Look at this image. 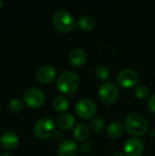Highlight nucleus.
Instances as JSON below:
<instances>
[{
  "mask_svg": "<svg viewBox=\"0 0 155 156\" xmlns=\"http://www.w3.org/2000/svg\"><path fill=\"white\" fill-rule=\"evenodd\" d=\"M99 96L102 101L106 103H112L119 97V90L115 84L111 82H105L100 87Z\"/></svg>",
  "mask_w": 155,
  "mask_h": 156,
  "instance_id": "8",
  "label": "nucleus"
},
{
  "mask_svg": "<svg viewBox=\"0 0 155 156\" xmlns=\"http://www.w3.org/2000/svg\"><path fill=\"white\" fill-rule=\"evenodd\" d=\"M139 74L135 70L129 69L122 70L117 76V82L123 89H131L135 87L139 82Z\"/></svg>",
  "mask_w": 155,
  "mask_h": 156,
  "instance_id": "6",
  "label": "nucleus"
},
{
  "mask_svg": "<svg viewBox=\"0 0 155 156\" xmlns=\"http://www.w3.org/2000/svg\"><path fill=\"white\" fill-rule=\"evenodd\" d=\"M2 8H3V2H2V1L0 0V12H1Z\"/></svg>",
  "mask_w": 155,
  "mask_h": 156,
  "instance_id": "27",
  "label": "nucleus"
},
{
  "mask_svg": "<svg viewBox=\"0 0 155 156\" xmlns=\"http://www.w3.org/2000/svg\"><path fill=\"white\" fill-rule=\"evenodd\" d=\"M125 128L132 135L143 136L148 131V122L143 115L132 113L125 119Z\"/></svg>",
  "mask_w": 155,
  "mask_h": 156,
  "instance_id": "1",
  "label": "nucleus"
},
{
  "mask_svg": "<svg viewBox=\"0 0 155 156\" xmlns=\"http://www.w3.org/2000/svg\"><path fill=\"white\" fill-rule=\"evenodd\" d=\"M24 108V105L23 103L17 100V99H13L10 101L9 104H8V110L11 112H14V113H17V112H20Z\"/></svg>",
  "mask_w": 155,
  "mask_h": 156,
  "instance_id": "21",
  "label": "nucleus"
},
{
  "mask_svg": "<svg viewBox=\"0 0 155 156\" xmlns=\"http://www.w3.org/2000/svg\"><path fill=\"white\" fill-rule=\"evenodd\" d=\"M56 69L50 65H43L39 67L36 72L37 80L43 84L51 83L56 78Z\"/></svg>",
  "mask_w": 155,
  "mask_h": 156,
  "instance_id": "9",
  "label": "nucleus"
},
{
  "mask_svg": "<svg viewBox=\"0 0 155 156\" xmlns=\"http://www.w3.org/2000/svg\"><path fill=\"white\" fill-rule=\"evenodd\" d=\"M79 76L72 71H65L59 75L57 80L58 90L66 94H71L76 91L79 86Z\"/></svg>",
  "mask_w": 155,
  "mask_h": 156,
  "instance_id": "3",
  "label": "nucleus"
},
{
  "mask_svg": "<svg viewBox=\"0 0 155 156\" xmlns=\"http://www.w3.org/2000/svg\"><path fill=\"white\" fill-rule=\"evenodd\" d=\"M90 135V131L89 128L85 124H78L73 131V136L77 141L82 142L86 140Z\"/></svg>",
  "mask_w": 155,
  "mask_h": 156,
  "instance_id": "17",
  "label": "nucleus"
},
{
  "mask_svg": "<svg viewBox=\"0 0 155 156\" xmlns=\"http://www.w3.org/2000/svg\"><path fill=\"white\" fill-rule=\"evenodd\" d=\"M134 94L138 99H145L149 95V90L144 85H138L134 90Z\"/></svg>",
  "mask_w": 155,
  "mask_h": 156,
  "instance_id": "22",
  "label": "nucleus"
},
{
  "mask_svg": "<svg viewBox=\"0 0 155 156\" xmlns=\"http://www.w3.org/2000/svg\"><path fill=\"white\" fill-rule=\"evenodd\" d=\"M0 156H14L13 154H1Z\"/></svg>",
  "mask_w": 155,
  "mask_h": 156,
  "instance_id": "26",
  "label": "nucleus"
},
{
  "mask_svg": "<svg viewBox=\"0 0 155 156\" xmlns=\"http://www.w3.org/2000/svg\"><path fill=\"white\" fill-rule=\"evenodd\" d=\"M76 122V119L70 113H64L58 119V125L62 130L71 129Z\"/></svg>",
  "mask_w": 155,
  "mask_h": 156,
  "instance_id": "14",
  "label": "nucleus"
},
{
  "mask_svg": "<svg viewBox=\"0 0 155 156\" xmlns=\"http://www.w3.org/2000/svg\"><path fill=\"white\" fill-rule=\"evenodd\" d=\"M53 25L56 29L62 33H68L74 29L76 21L74 16L65 9H59L53 16Z\"/></svg>",
  "mask_w": 155,
  "mask_h": 156,
  "instance_id": "2",
  "label": "nucleus"
},
{
  "mask_svg": "<svg viewBox=\"0 0 155 156\" xmlns=\"http://www.w3.org/2000/svg\"><path fill=\"white\" fill-rule=\"evenodd\" d=\"M148 106H149V109H150L153 112H155V94L152 95L151 98L149 99Z\"/></svg>",
  "mask_w": 155,
  "mask_h": 156,
  "instance_id": "24",
  "label": "nucleus"
},
{
  "mask_svg": "<svg viewBox=\"0 0 155 156\" xmlns=\"http://www.w3.org/2000/svg\"><path fill=\"white\" fill-rule=\"evenodd\" d=\"M69 61L75 67H81L87 60V54L82 48H75L69 54Z\"/></svg>",
  "mask_w": 155,
  "mask_h": 156,
  "instance_id": "13",
  "label": "nucleus"
},
{
  "mask_svg": "<svg viewBox=\"0 0 155 156\" xmlns=\"http://www.w3.org/2000/svg\"><path fill=\"white\" fill-rule=\"evenodd\" d=\"M19 144V138L16 133L13 132H7L4 133L0 138V145L6 150L15 149Z\"/></svg>",
  "mask_w": 155,
  "mask_h": 156,
  "instance_id": "11",
  "label": "nucleus"
},
{
  "mask_svg": "<svg viewBox=\"0 0 155 156\" xmlns=\"http://www.w3.org/2000/svg\"><path fill=\"white\" fill-rule=\"evenodd\" d=\"M75 112L77 115L83 119H92L96 115L97 106L91 100L81 99L75 105Z\"/></svg>",
  "mask_w": 155,
  "mask_h": 156,
  "instance_id": "5",
  "label": "nucleus"
},
{
  "mask_svg": "<svg viewBox=\"0 0 155 156\" xmlns=\"http://www.w3.org/2000/svg\"><path fill=\"white\" fill-rule=\"evenodd\" d=\"M95 75L100 80L104 81V80H107L109 79L110 70H109L108 67H106L104 65H100L95 69Z\"/></svg>",
  "mask_w": 155,
  "mask_h": 156,
  "instance_id": "19",
  "label": "nucleus"
},
{
  "mask_svg": "<svg viewBox=\"0 0 155 156\" xmlns=\"http://www.w3.org/2000/svg\"><path fill=\"white\" fill-rule=\"evenodd\" d=\"M90 128L96 132V133H100L102 131V129L104 128V122L102 119H100V117H93L91 120H90Z\"/></svg>",
  "mask_w": 155,
  "mask_h": 156,
  "instance_id": "20",
  "label": "nucleus"
},
{
  "mask_svg": "<svg viewBox=\"0 0 155 156\" xmlns=\"http://www.w3.org/2000/svg\"><path fill=\"white\" fill-rule=\"evenodd\" d=\"M91 148H92V145H91V144L89 143V142H83V143H81V144H80V151H81L83 154L89 153V152L91 150Z\"/></svg>",
  "mask_w": 155,
  "mask_h": 156,
  "instance_id": "23",
  "label": "nucleus"
},
{
  "mask_svg": "<svg viewBox=\"0 0 155 156\" xmlns=\"http://www.w3.org/2000/svg\"><path fill=\"white\" fill-rule=\"evenodd\" d=\"M79 148L77 144L71 140L64 141L58 147V153L59 156H76Z\"/></svg>",
  "mask_w": 155,
  "mask_h": 156,
  "instance_id": "12",
  "label": "nucleus"
},
{
  "mask_svg": "<svg viewBox=\"0 0 155 156\" xmlns=\"http://www.w3.org/2000/svg\"><path fill=\"white\" fill-rule=\"evenodd\" d=\"M123 127L121 122H112L108 127V134L111 138H118L122 135Z\"/></svg>",
  "mask_w": 155,
  "mask_h": 156,
  "instance_id": "18",
  "label": "nucleus"
},
{
  "mask_svg": "<svg viewBox=\"0 0 155 156\" xmlns=\"http://www.w3.org/2000/svg\"><path fill=\"white\" fill-rule=\"evenodd\" d=\"M46 97L44 92L37 88H31L27 90L24 95V101L30 108H39L44 104Z\"/></svg>",
  "mask_w": 155,
  "mask_h": 156,
  "instance_id": "7",
  "label": "nucleus"
},
{
  "mask_svg": "<svg viewBox=\"0 0 155 156\" xmlns=\"http://www.w3.org/2000/svg\"><path fill=\"white\" fill-rule=\"evenodd\" d=\"M69 100L67 97H65L63 95L57 96L53 101V108L56 112H63L69 108Z\"/></svg>",
  "mask_w": 155,
  "mask_h": 156,
  "instance_id": "16",
  "label": "nucleus"
},
{
  "mask_svg": "<svg viewBox=\"0 0 155 156\" xmlns=\"http://www.w3.org/2000/svg\"><path fill=\"white\" fill-rule=\"evenodd\" d=\"M112 156H125V154L122 152H116Z\"/></svg>",
  "mask_w": 155,
  "mask_h": 156,
  "instance_id": "25",
  "label": "nucleus"
},
{
  "mask_svg": "<svg viewBox=\"0 0 155 156\" xmlns=\"http://www.w3.org/2000/svg\"><path fill=\"white\" fill-rule=\"evenodd\" d=\"M78 26L80 29L84 31H90L96 26L95 19L90 15H84L78 20Z\"/></svg>",
  "mask_w": 155,
  "mask_h": 156,
  "instance_id": "15",
  "label": "nucleus"
},
{
  "mask_svg": "<svg viewBox=\"0 0 155 156\" xmlns=\"http://www.w3.org/2000/svg\"><path fill=\"white\" fill-rule=\"evenodd\" d=\"M124 152L128 156H140L143 152V144L140 139L130 138L125 142Z\"/></svg>",
  "mask_w": 155,
  "mask_h": 156,
  "instance_id": "10",
  "label": "nucleus"
},
{
  "mask_svg": "<svg viewBox=\"0 0 155 156\" xmlns=\"http://www.w3.org/2000/svg\"><path fill=\"white\" fill-rule=\"evenodd\" d=\"M56 132V125L53 120L49 118H41L39 119L35 126L34 133L36 136L41 140H46L50 138Z\"/></svg>",
  "mask_w": 155,
  "mask_h": 156,
  "instance_id": "4",
  "label": "nucleus"
}]
</instances>
